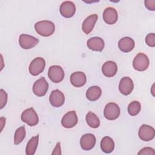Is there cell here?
<instances>
[{
  "label": "cell",
  "mask_w": 155,
  "mask_h": 155,
  "mask_svg": "<svg viewBox=\"0 0 155 155\" xmlns=\"http://www.w3.org/2000/svg\"><path fill=\"white\" fill-rule=\"evenodd\" d=\"M35 28L39 35L48 37L53 34L55 30V26L53 22L44 20L37 22L35 24Z\"/></svg>",
  "instance_id": "cell-1"
},
{
  "label": "cell",
  "mask_w": 155,
  "mask_h": 155,
  "mask_svg": "<svg viewBox=\"0 0 155 155\" xmlns=\"http://www.w3.org/2000/svg\"><path fill=\"white\" fill-rule=\"evenodd\" d=\"M49 101L53 107H60L65 102V96L62 92L56 89L51 91L50 95Z\"/></svg>",
  "instance_id": "cell-14"
},
{
  "label": "cell",
  "mask_w": 155,
  "mask_h": 155,
  "mask_svg": "<svg viewBox=\"0 0 155 155\" xmlns=\"http://www.w3.org/2000/svg\"><path fill=\"white\" fill-rule=\"evenodd\" d=\"M25 136V128L24 126H22L18 128L14 135V143L18 145L22 142Z\"/></svg>",
  "instance_id": "cell-25"
},
{
  "label": "cell",
  "mask_w": 155,
  "mask_h": 155,
  "mask_svg": "<svg viewBox=\"0 0 155 155\" xmlns=\"http://www.w3.org/2000/svg\"><path fill=\"white\" fill-rule=\"evenodd\" d=\"M120 111V108L117 104L110 102L105 105L104 114L107 119L113 120L116 119L119 116Z\"/></svg>",
  "instance_id": "cell-5"
},
{
  "label": "cell",
  "mask_w": 155,
  "mask_h": 155,
  "mask_svg": "<svg viewBox=\"0 0 155 155\" xmlns=\"http://www.w3.org/2000/svg\"><path fill=\"white\" fill-rule=\"evenodd\" d=\"M97 19L98 16L96 14L91 15L85 18L82 25V29L85 34L88 35L92 31Z\"/></svg>",
  "instance_id": "cell-18"
},
{
  "label": "cell",
  "mask_w": 155,
  "mask_h": 155,
  "mask_svg": "<svg viewBox=\"0 0 155 155\" xmlns=\"http://www.w3.org/2000/svg\"><path fill=\"white\" fill-rule=\"evenodd\" d=\"M52 154H61L60 142H58L56 143V147L54 148V149L52 153Z\"/></svg>",
  "instance_id": "cell-31"
},
{
  "label": "cell",
  "mask_w": 155,
  "mask_h": 155,
  "mask_svg": "<svg viewBox=\"0 0 155 155\" xmlns=\"http://www.w3.org/2000/svg\"><path fill=\"white\" fill-rule=\"evenodd\" d=\"M145 42L148 46L154 47L155 46V34L154 33L148 34L145 38Z\"/></svg>",
  "instance_id": "cell-27"
},
{
  "label": "cell",
  "mask_w": 155,
  "mask_h": 155,
  "mask_svg": "<svg viewBox=\"0 0 155 155\" xmlns=\"http://www.w3.org/2000/svg\"><path fill=\"white\" fill-rule=\"evenodd\" d=\"M87 124L93 128H97L100 125V120L98 117L93 112L89 111L85 117Z\"/></svg>",
  "instance_id": "cell-24"
},
{
  "label": "cell",
  "mask_w": 155,
  "mask_h": 155,
  "mask_svg": "<svg viewBox=\"0 0 155 155\" xmlns=\"http://www.w3.org/2000/svg\"><path fill=\"white\" fill-rule=\"evenodd\" d=\"M21 118L22 121L31 127L36 125L39 122L38 115L32 107L24 110L21 114Z\"/></svg>",
  "instance_id": "cell-2"
},
{
  "label": "cell",
  "mask_w": 155,
  "mask_h": 155,
  "mask_svg": "<svg viewBox=\"0 0 155 155\" xmlns=\"http://www.w3.org/2000/svg\"><path fill=\"white\" fill-rule=\"evenodd\" d=\"M135 45L134 40L130 37H124L121 38L118 42V47L120 51L124 53H128L133 50Z\"/></svg>",
  "instance_id": "cell-19"
},
{
  "label": "cell",
  "mask_w": 155,
  "mask_h": 155,
  "mask_svg": "<svg viewBox=\"0 0 155 155\" xmlns=\"http://www.w3.org/2000/svg\"><path fill=\"white\" fill-rule=\"evenodd\" d=\"M139 138L143 141H150L154 139L155 136V130L153 127L143 124L139 128L138 131Z\"/></svg>",
  "instance_id": "cell-9"
},
{
  "label": "cell",
  "mask_w": 155,
  "mask_h": 155,
  "mask_svg": "<svg viewBox=\"0 0 155 155\" xmlns=\"http://www.w3.org/2000/svg\"><path fill=\"white\" fill-rule=\"evenodd\" d=\"M39 43V39L27 34H21L19 38V44L24 49H30Z\"/></svg>",
  "instance_id": "cell-8"
},
{
  "label": "cell",
  "mask_w": 155,
  "mask_h": 155,
  "mask_svg": "<svg viewBox=\"0 0 155 155\" xmlns=\"http://www.w3.org/2000/svg\"><path fill=\"white\" fill-rule=\"evenodd\" d=\"M87 47L91 50L101 51L105 46L104 40L100 37H93L90 38L87 42Z\"/></svg>",
  "instance_id": "cell-20"
},
{
  "label": "cell",
  "mask_w": 155,
  "mask_h": 155,
  "mask_svg": "<svg viewBox=\"0 0 155 155\" xmlns=\"http://www.w3.org/2000/svg\"><path fill=\"white\" fill-rule=\"evenodd\" d=\"M118 18V15L116 10L113 7H107L103 12V19L105 23L109 25L115 24Z\"/></svg>",
  "instance_id": "cell-15"
},
{
  "label": "cell",
  "mask_w": 155,
  "mask_h": 155,
  "mask_svg": "<svg viewBox=\"0 0 155 155\" xmlns=\"http://www.w3.org/2000/svg\"><path fill=\"white\" fill-rule=\"evenodd\" d=\"M48 89V84L43 77L38 79L33 85V93L39 97H42L45 95Z\"/></svg>",
  "instance_id": "cell-7"
},
{
  "label": "cell",
  "mask_w": 155,
  "mask_h": 155,
  "mask_svg": "<svg viewBox=\"0 0 155 155\" xmlns=\"http://www.w3.org/2000/svg\"><path fill=\"white\" fill-rule=\"evenodd\" d=\"M150 61L148 56L142 53H138L133 59V68L139 71H145L149 66Z\"/></svg>",
  "instance_id": "cell-3"
},
{
  "label": "cell",
  "mask_w": 155,
  "mask_h": 155,
  "mask_svg": "<svg viewBox=\"0 0 155 155\" xmlns=\"http://www.w3.org/2000/svg\"><path fill=\"white\" fill-rule=\"evenodd\" d=\"M138 154H155V152L153 148L151 147H145L142 148L139 153Z\"/></svg>",
  "instance_id": "cell-29"
},
{
  "label": "cell",
  "mask_w": 155,
  "mask_h": 155,
  "mask_svg": "<svg viewBox=\"0 0 155 155\" xmlns=\"http://www.w3.org/2000/svg\"><path fill=\"white\" fill-rule=\"evenodd\" d=\"M96 137L91 133L84 134L80 139V145L82 150L88 151L91 150L96 144Z\"/></svg>",
  "instance_id": "cell-12"
},
{
  "label": "cell",
  "mask_w": 155,
  "mask_h": 155,
  "mask_svg": "<svg viewBox=\"0 0 155 155\" xmlns=\"http://www.w3.org/2000/svg\"><path fill=\"white\" fill-rule=\"evenodd\" d=\"M45 67V61L41 57L35 58L29 65V72L33 76H37L41 73Z\"/></svg>",
  "instance_id": "cell-4"
},
{
  "label": "cell",
  "mask_w": 155,
  "mask_h": 155,
  "mask_svg": "<svg viewBox=\"0 0 155 155\" xmlns=\"http://www.w3.org/2000/svg\"><path fill=\"white\" fill-rule=\"evenodd\" d=\"M78 119L75 111H70L67 113L61 119L62 125L66 128L74 127L78 123Z\"/></svg>",
  "instance_id": "cell-10"
},
{
  "label": "cell",
  "mask_w": 155,
  "mask_h": 155,
  "mask_svg": "<svg viewBox=\"0 0 155 155\" xmlns=\"http://www.w3.org/2000/svg\"><path fill=\"white\" fill-rule=\"evenodd\" d=\"M102 91L98 86H92L86 91V97L90 101H95L97 100L101 96Z\"/></svg>",
  "instance_id": "cell-22"
},
{
  "label": "cell",
  "mask_w": 155,
  "mask_h": 155,
  "mask_svg": "<svg viewBox=\"0 0 155 155\" xmlns=\"http://www.w3.org/2000/svg\"><path fill=\"white\" fill-rule=\"evenodd\" d=\"M101 148L105 153H111L114 148V142L109 136L103 137L101 141Z\"/></svg>",
  "instance_id": "cell-21"
},
{
  "label": "cell",
  "mask_w": 155,
  "mask_h": 155,
  "mask_svg": "<svg viewBox=\"0 0 155 155\" xmlns=\"http://www.w3.org/2000/svg\"><path fill=\"white\" fill-rule=\"evenodd\" d=\"M70 82L75 87H81L84 85L87 81L86 75L84 72L76 71L70 76Z\"/></svg>",
  "instance_id": "cell-16"
},
{
  "label": "cell",
  "mask_w": 155,
  "mask_h": 155,
  "mask_svg": "<svg viewBox=\"0 0 155 155\" xmlns=\"http://www.w3.org/2000/svg\"><path fill=\"white\" fill-rule=\"evenodd\" d=\"M134 88V84L133 80L129 77L122 78L119 84V90L124 95L130 94Z\"/></svg>",
  "instance_id": "cell-13"
},
{
  "label": "cell",
  "mask_w": 155,
  "mask_h": 155,
  "mask_svg": "<svg viewBox=\"0 0 155 155\" xmlns=\"http://www.w3.org/2000/svg\"><path fill=\"white\" fill-rule=\"evenodd\" d=\"M145 6L149 10L154 11L155 10V1L154 0H147L145 1Z\"/></svg>",
  "instance_id": "cell-30"
},
{
  "label": "cell",
  "mask_w": 155,
  "mask_h": 155,
  "mask_svg": "<svg viewBox=\"0 0 155 155\" xmlns=\"http://www.w3.org/2000/svg\"><path fill=\"white\" fill-rule=\"evenodd\" d=\"M59 11L62 16L66 18H70L74 15L76 12V7L74 4L71 1H64L61 4Z\"/></svg>",
  "instance_id": "cell-11"
},
{
  "label": "cell",
  "mask_w": 155,
  "mask_h": 155,
  "mask_svg": "<svg viewBox=\"0 0 155 155\" xmlns=\"http://www.w3.org/2000/svg\"><path fill=\"white\" fill-rule=\"evenodd\" d=\"M117 71V66L116 62L112 61L105 62L102 67V72L105 76L111 78L114 76Z\"/></svg>",
  "instance_id": "cell-17"
},
{
  "label": "cell",
  "mask_w": 155,
  "mask_h": 155,
  "mask_svg": "<svg viewBox=\"0 0 155 155\" xmlns=\"http://www.w3.org/2000/svg\"><path fill=\"white\" fill-rule=\"evenodd\" d=\"M39 141V135L32 137L30 140L28 142L26 148L25 153L27 155H33L35 153V151L37 149Z\"/></svg>",
  "instance_id": "cell-23"
},
{
  "label": "cell",
  "mask_w": 155,
  "mask_h": 155,
  "mask_svg": "<svg viewBox=\"0 0 155 155\" xmlns=\"http://www.w3.org/2000/svg\"><path fill=\"white\" fill-rule=\"evenodd\" d=\"M7 101V94L3 90H0V108L1 109L3 108L4 106L6 105Z\"/></svg>",
  "instance_id": "cell-28"
},
{
  "label": "cell",
  "mask_w": 155,
  "mask_h": 155,
  "mask_svg": "<svg viewBox=\"0 0 155 155\" xmlns=\"http://www.w3.org/2000/svg\"><path fill=\"white\" fill-rule=\"evenodd\" d=\"M48 76L54 83H59L64 79V71L61 66L52 65L48 69Z\"/></svg>",
  "instance_id": "cell-6"
},
{
  "label": "cell",
  "mask_w": 155,
  "mask_h": 155,
  "mask_svg": "<svg viewBox=\"0 0 155 155\" xmlns=\"http://www.w3.org/2000/svg\"><path fill=\"white\" fill-rule=\"evenodd\" d=\"M141 105L139 102L134 101L130 102L128 106V112L131 116H136L140 112Z\"/></svg>",
  "instance_id": "cell-26"
}]
</instances>
